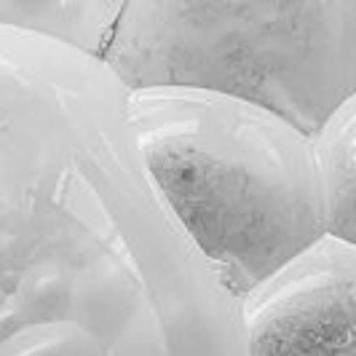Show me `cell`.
I'll use <instances>...</instances> for the list:
<instances>
[{
    "mask_svg": "<svg viewBox=\"0 0 356 356\" xmlns=\"http://www.w3.org/2000/svg\"><path fill=\"white\" fill-rule=\"evenodd\" d=\"M121 8V0H0V24L102 56Z\"/></svg>",
    "mask_w": 356,
    "mask_h": 356,
    "instance_id": "5b68a950",
    "label": "cell"
},
{
    "mask_svg": "<svg viewBox=\"0 0 356 356\" xmlns=\"http://www.w3.org/2000/svg\"><path fill=\"white\" fill-rule=\"evenodd\" d=\"M163 204L241 303L327 236L316 140L276 113L198 89L129 91Z\"/></svg>",
    "mask_w": 356,
    "mask_h": 356,
    "instance_id": "7a4b0ae2",
    "label": "cell"
},
{
    "mask_svg": "<svg viewBox=\"0 0 356 356\" xmlns=\"http://www.w3.org/2000/svg\"><path fill=\"white\" fill-rule=\"evenodd\" d=\"M99 59L129 91H212L316 140L356 97V0H126Z\"/></svg>",
    "mask_w": 356,
    "mask_h": 356,
    "instance_id": "3957f363",
    "label": "cell"
},
{
    "mask_svg": "<svg viewBox=\"0 0 356 356\" xmlns=\"http://www.w3.org/2000/svg\"><path fill=\"white\" fill-rule=\"evenodd\" d=\"M0 356H247L99 56L0 24Z\"/></svg>",
    "mask_w": 356,
    "mask_h": 356,
    "instance_id": "6da1fadb",
    "label": "cell"
},
{
    "mask_svg": "<svg viewBox=\"0 0 356 356\" xmlns=\"http://www.w3.org/2000/svg\"><path fill=\"white\" fill-rule=\"evenodd\" d=\"M316 150L327 193V236L356 247V97L319 131Z\"/></svg>",
    "mask_w": 356,
    "mask_h": 356,
    "instance_id": "8992f818",
    "label": "cell"
},
{
    "mask_svg": "<svg viewBox=\"0 0 356 356\" xmlns=\"http://www.w3.org/2000/svg\"><path fill=\"white\" fill-rule=\"evenodd\" d=\"M238 311L247 356H356V247L324 236Z\"/></svg>",
    "mask_w": 356,
    "mask_h": 356,
    "instance_id": "277c9868",
    "label": "cell"
}]
</instances>
